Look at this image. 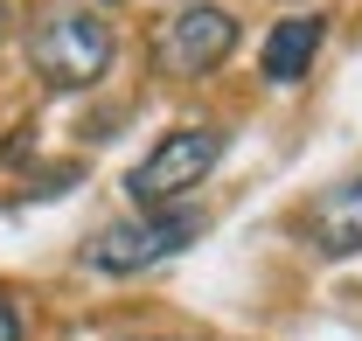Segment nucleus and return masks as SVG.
<instances>
[{
	"label": "nucleus",
	"mask_w": 362,
	"mask_h": 341,
	"mask_svg": "<svg viewBox=\"0 0 362 341\" xmlns=\"http://www.w3.org/2000/svg\"><path fill=\"white\" fill-rule=\"evenodd\" d=\"M209 230V216L195 209V202H181V209H146V216H119V223H105L98 237H90L84 265L90 272H105V279H133V272H153V265H168L175 251H188L195 237Z\"/></svg>",
	"instance_id": "1"
},
{
	"label": "nucleus",
	"mask_w": 362,
	"mask_h": 341,
	"mask_svg": "<svg viewBox=\"0 0 362 341\" xmlns=\"http://www.w3.org/2000/svg\"><path fill=\"white\" fill-rule=\"evenodd\" d=\"M223 161V126H175L160 132V146L126 174V195H133V209H181L209 174Z\"/></svg>",
	"instance_id": "2"
},
{
	"label": "nucleus",
	"mask_w": 362,
	"mask_h": 341,
	"mask_svg": "<svg viewBox=\"0 0 362 341\" xmlns=\"http://www.w3.org/2000/svg\"><path fill=\"white\" fill-rule=\"evenodd\" d=\"M300 237L320 258H356L362 251V168H349L341 181H327L314 202L300 209Z\"/></svg>",
	"instance_id": "5"
},
{
	"label": "nucleus",
	"mask_w": 362,
	"mask_h": 341,
	"mask_svg": "<svg viewBox=\"0 0 362 341\" xmlns=\"http://www.w3.org/2000/svg\"><path fill=\"white\" fill-rule=\"evenodd\" d=\"M28 63L49 91H90L112 70V21H98L90 7H56L28 35Z\"/></svg>",
	"instance_id": "3"
},
{
	"label": "nucleus",
	"mask_w": 362,
	"mask_h": 341,
	"mask_svg": "<svg viewBox=\"0 0 362 341\" xmlns=\"http://www.w3.org/2000/svg\"><path fill=\"white\" fill-rule=\"evenodd\" d=\"M0 341H21V313H14V299H0Z\"/></svg>",
	"instance_id": "7"
},
{
	"label": "nucleus",
	"mask_w": 362,
	"mask_h": 341,
	"mask_svg": "<svg viewBox=\"0 0 362 341\" xmlns=\"http://www.w3.org/2000/svg\"><path fill=\"white\" fill-rule=\"evenodd\" d=\"M105 7H126V0H105Z\"/></svg>",
	"instance_id": "9"
},
{
	"label": "nucleus",
	"mask_w": 362,
	"mask_h": 341,
	"mask_svg": "<svg viewBox=\"0 0 362 341\" xmlns=\"http://www.w3.org/2000/svg\"><path fill=\"white\" fill-rule=\"evenodd\" d=\"M237 14H223V7H209V0H188V7H175L168 21H160V35H153V70L160 77H209V70H223L230 49H237Z\"/></svg>",
	"instance_id": "4"
},
{
	"label": "nucleus",
	"mask_w": 362,
	"mask_h": 341,
	"mask_svg": "<svg viewBox=\"0 0 362 341\" xmlns=\"http://www.w3.org/2000/svg\"><path fill=\"white\" fill-rule=\"evenodd\" d=\"M320 35H327L320 14H286V21L265 35V56H258L265 84H300V77L314 70V56H320Z\"/></svg>",
	"instance_id": "6"
},
{
	"label": "nucleus",
	"mask_w": 362,
	"mask_h": 341,
	"mask_svg": "<svg viewBox=\"0 0 362 341\" xmlns=\"http://www.w3.org/2000/svg\"><path fill=\"white\" fill-rule=\"evenodd\" d=\"M7 21H14V7H7V0H0V42H7Z\"/></svg>",
	"instance_id": "8"
}]
</instances>
